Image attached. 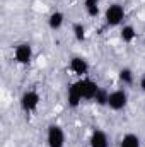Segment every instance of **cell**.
I'll use <instances>...</instances> for the list:
<instances>
[{
	"label": "cell",
	"mask_w": 145,
	"mask_h": 147,
	"mask_svg": "<svg viewBox=\"0 0 145 147\" xmlns=\"http://www.w3.org/2000/svg\"><path fill=\"white\" fill-rule=\"evenodd\" d=\"M73 86H75V89L79 91V94H80V98L82 99H89V101H94V98H96V94L99 92V86H97V82H94V80H91V79H87V77H80L77 82H73Z\"/></svg>",
	"instance_id": "cell-1"
},
{
	"label": "cell",
	"mask_w": 145,
	"mask_h": 147,
	"mask_svg": "<svg viewBox=\"0 0 145 147\" xmlns=\"http://www.w3.org/2000/svg\"><path fill=\"white\" fill-rule=\"evenodd\" d=\"M123 19H125V9L121 3H111L104 12V21L111 28L119 26L123 22Z\"/></svg>",
	"instance_id": "cell-2"
},
{
	"label": "cell",
	"mask_w": 145,
	"mask_h": 147,
	"mask_svg": "<svg viewBox=\"0 0 145 147\" xmlns=\"http://www.w3.org/2000/svg\"><path fill=\"white\" fill-rule=\"evenodd\" d=\"M46 144L48 147H65V132L60 125H50L46 132Z\"/></svg>",
	"instance_id": "cell-3"
},
{
	"label": "cell",
	"mask_w": 145,
	"mask_h": 147,
	"mask_svg": "<svg viewBox=\"0 0 145 147\" xmlns=\"http://www.w3.org/2000/svg\"><path fill=\"white\" fill-rule=\"evenodd\" d=\"M39 101H41V98H39V94H38L36 91H26L22 96H21V99H19V105H21V110L24 111V113H33V111H36V108L39 106Z\"/></svg>",
	"instance_id": "cell-4"
},
{
	"label": "cell",
	"mask_w": 145,
	"mask_h": 147,
	"mask_svg": "<svg viewBox=\"0 0 145 147\" xmlns=\"http://www.w3.org/2000/svg\"><path fill=\"white\" fill-rule=\"evenodd\" d=\"M126 103H128V94H126V91H123V89H116V91L109 92L108 106L113 111L123 110V108L126 106Z\"/></svg>",
	"instance_id": "cell-5"
},
{
	"label": "cell",
	"mask_w": 145,
	"mask_h": 147,
	"mask_svg": "<svg viewBox=\"0 0 145 147\" xmlns=\"http://www.w3.org/2000/svg\"><path fill=\"white\" fill-rule=\"evenodd\" d=\"M14 58L21 65H28L33 60V46L29 43H21L14 50Z\"/></svg>",
	"instance_id": "cell-6"
},
{
	"label": "cell",
	"mask_w": 145,
	"mask_h": 147,
	"mask_svg": "<svg viewBox=\"0 0 145 147\" xmlns=\"http://www.w3.org/2000/svg\"><path fill=\"white\" fill-rule=\"evenodd\" d=\"M70 70L79 77H85V74L89 72V63L82 57H73L70 60Z\"/></svg>",
	"instance_id": "cell-7"
},
{
	"label": "cell",
	"mask_w": 145,
	"mask_h": 147,
	"mask_svg": "<svg viewBox=\"0 0 145 147\" xmlns=\"http://www.w3.org/2000/svg\"><path fill=\"white\" fill-rule=\"evenodd\" d=\"M89 144H91V147H108L109 140H108L106 132H103V130H94L92 135H91V139H89Z\"/></svg>",
	"instance_id": "cell-8"
},
{
	"label": "cell",
	"mask_w": 145,
	"mask_h": 147,
	"mask_svg": "<svg viewBox=\"0 0 145 147\" xmlns=\"http://www.w3.org/2000/svg\"><path fill=\"white\" fill-rule=\"evenodd\" d=\"M63 21H65L63 12L55 10V12H51L50 17H48V26H50V29H60V28L63 26Z\"/></svg>",
	"instance_id": "cell-9"
},
{
	"label": "cell",
	"mask_w": 145,
	"mask_h": 147,
	"mask_svg": "<svg viewBox=\"0 0 145 147\" xmlns=\"http://www.w3.org/2000/svg\"><path fill=\"white\" fill-rule=\"evenodd\" d=\"M67 101H68V106L70 108H77L82 103V98H80V94H79V91L75 89L73 84H70L68 89H67Z\"/></svg>",
	"instance_id": "cell-10"
},
{
	"label": "cell",
	"mask_w": 145,
	"mask_h": 147,
	"mask_svg": "<svg viewBox=\"0 0 145 147\" xmlns=\"http://www.w3.org/2000/svg\"><path fill=\"white\" fill-rule=\"evenodd\" d=\"M119 38H121V41H123V43H132V41L137 38V31H135V28H133V26H130V24L123 26V28H121V31H119Z\"/></svg>",
	"instance_id": "cell-11"
},
{
	"label": "cell",
	"mask_w": 145,
	"mask_h": 147,
	"mask_svg": "<svg viewBox=\"0 0 145 147\" xmlns=\"http://www.w3.org/2000/svg\"><path fill=\"white\" fill-rule=\"evenodd\" d=\"M84 9L91 17H97L101 9H99V0H84Z\"/></svg>",
	"instance_id": "cell-12"
},
{
	"label": "cell",
	"mask_w": 145,
	"mask_h": 147,
	"mask_svg": "<svg viewBox=\"0 0 145 147\" xmlns=\"http://www.w3.org/2000/svg\"><path fill=\"white\" fill-rule=\"evenodd\" d=\"M119 147H140V139L138 135L135 134H126L123 135L121 142H119Z\"/></svg>",
	"instance_id": "cell-13"
},
{
	"label": "cell",
	"mask_w": 145,
	"mask_h": 147,
	"mask_svg": "<svg viewBox=\"0 0 145 147\" xmlns=\"http://www.w3.org/2000/svg\"><path fill=\"white\" fill-rule=\"evenodd\" d=\"M118 77H119V80L123 82V84H126V86H130V84H133V72H132V69H128V67H125V69H121L119 74H118Z\"/></svg>",
	"instance_id": "cell-14"
},
{
	"label": "cell",
	"mask_w": 145,
	"mask_h": 147,
	"mask_svg": "<svg viewBox=\"0 0 145 147\" xmlns=\"http://www.w3.org/2000/svg\"><path fill=\"white\" fill-rule=\"evenodd\" d=\"M72 33H73V38L77 41H84L85 39V28L82 22H75L72 26Z\"/></svg>",
	"instance_id": "cell-15"
},
{
	"label": "cell",
	"mask_w": 145,
	"mask_h": 147,
	"mask_svg": "<svg viewBox=\"0 0 145 147\" xmlns=\"http://www.w3.org/2000/svg\"><path fill=\"white\" fill-rule=\"evenodd\" d=\"M108 98H109V92L106 89H99V92L96 94V98H94V101L99 105V106H108Z\"/></svg>",
	"instance_id": "cell-16"
},
{
	"label": "cell",
	"mask_w": 145,
	"mask_h": 147,
	"mask_svg": "<svg viewBox=\"0 0 145 147\" xmlns=\"http://www.w3.org/2000/svg\"><path fill=\"white\" fill-rule=\"evenodd\" d=\"M140 89L145 92V75H142V77H140Z\"/></svg>",
	"instance_id": "cell-17"
}]
</instances>
